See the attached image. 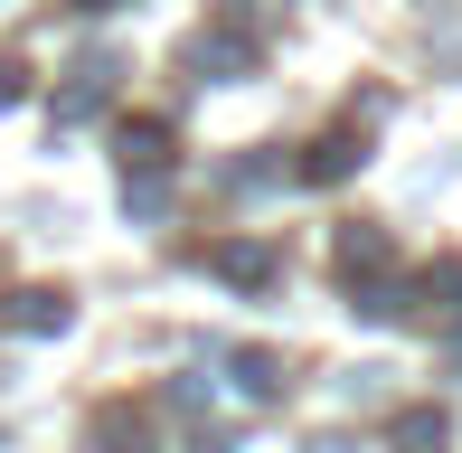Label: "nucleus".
Masks as SVG:
<instances>
[{
    "label": "nucleus",
    "mask_w": 462,
    "mask_h": 453,
    "mask_svg": "<svg viewBox=\"0 0 462 453\" xmlns=\"http://www.w3.org/2000/svg\"><path fill=\"white\" fill-rule=\"evenodd\" d=\"M19 321H29V331H67V302H57V293H29V312H19Z\"/></svg>",
    "instance_id": "obj_1"
},
{
    "label": "nucleus",
    "mask_w": 462,
    "mask_h": 453,
    "mask_svg": "<svg viewBox=\"0 0 462 453\" xmlns=\"http://www.w3.org/2000/svg\"><path fill=\"white\" fill-rule=\"evenodd\" d=\"M406 444L415 453H444V416H406Z\"/></svg>",
    "instance_id": "obj_2"
},
{
    "label": "nucleus",
    "mask_w": 462,
    "mask_h": 453,
    "mask_svg": "<svg viewBox=\"0 0 462 453\" xmlns=\"http://www.w3.org/2000/svg\"><path fill=\"white\" fill-rule=\"evenodd\" d=\"M302 453H349V444H340V435H321V444H302Z\"/></svg>",
    "instance_id": "obj_3"
}]
</instances>
